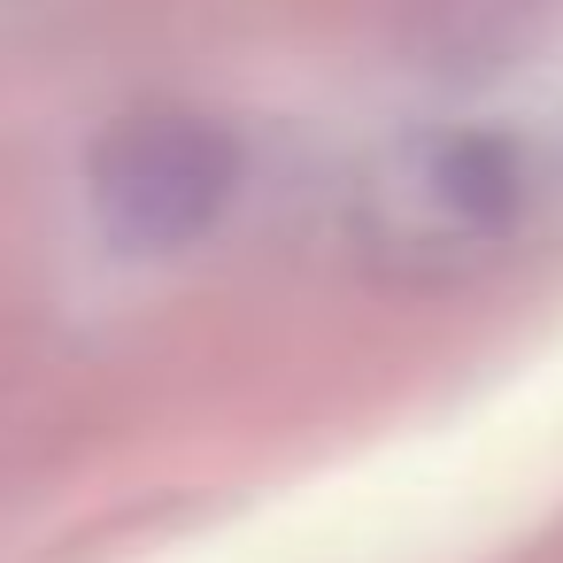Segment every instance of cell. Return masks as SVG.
<instances>
[{"label": "cell", "instance_id": "6da1fadb", "mask_svg": "<svg viewBox=\"0 0 563 563\" xmlns=\"http://www.w3.org/2000/svg\"><path fill=\"white\" fill-rule=\"evenodd\" d=\"M240 194V147L209 124V117H124L101 147H93V209L101 224L140 247H186L201 240Z\"/></svg>", "mask_w": 563, "mask_h": 563}]
</instances>
